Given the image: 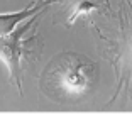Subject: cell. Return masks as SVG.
I'll list each match as a JSON object with an SVG mask.
<instances>
[{
    "label": "cell",
    "mask_w": 132,
    "mask_h": 115,
    "mask_svg": "<svg viewBox=\"0 0 132 115\" xmlns=\"http://www.w3.org/2000/svg\"><path fill=\"white\" fill-rule=\"evenodd\" d=\"M98 64L88 56L63 53L53 58L44 71L47 90L58 98H81L95 88Z\"/></svg>",
    "instance_id": "obj_1"
},
{
    "label": "cell",
    "mask_w": 132,
    "mask_h": 115,
    "mask_svg": "<svg viewBox=\"0 0 132 115\" xmlns=\"http://www.w3.org/2000/svg\"><path fill=\"white\" fill-rule=\"evenodd\" d=\"M43 15V10L37 12L36 15L31 17V20L24 24L20 27H15L12 32L5 36H0V61L5 63V66L9 68V73H10V80L14 81L19 92L22 93V56L24 51H26V44H31V39L24 41V34L32 27V22L37 20L39 17Z\"/></svg>",
    "instance_id": "obj_2"
},
{
    "label": "cell",
    "mask_w": 132,
    "mask_h": 115,
    "mask_svg": "<svg viewBox=\"0 0 132 115\" xmlns=\"http://www.w3.org/2000/svg\"><path fill=\"white\" fill-rule=\"evenodd\" d=\"M113 63H115V69L119 75L117 90L112 96V102H115L122 88H132V26L129 31H125Z\"/></svg>",
    "instance_id": "obj_3"
},
{
    "label": "cell",
    "mask_w": 132,
    "mask_h": 115,
    "mask_svg": "<svg viewBox=\"0 0 132 115\" xmlns=\"http://www.w3.org/2000/svg\"><path fill=\"white\" fill-rule=\"evenodd\" d=\"M56 2H61V0H36V2L29 4L27 7H24L22 10L0 14V36H5L9 32H12L20 22H24L26 19H31L37 12L44 10L47 5H53Z\"/></svg>",
    "instance_id": "obj_4"
},
{
    "label": "cell",
    "mask_w": 132,
    "mask_h": 115,
    "mask_svg": "<svg viewBox=\"0 0 132 115\" xmlns=\"http://www.w3.org/2000/svg\"><path fill=\"white\" fill-rule=\"evenodd\" d=\"M100 10V4L97 0H71L70 2V14H68V20L66 26L75 24V20L81 15H90L93 12Z\"/></svg>",
    "instance_id": "obj_5"
},
{
    "label": "cell",
    "mask_w": 132,
    "mask_h": 115,
    "mask_svg": "<svg viewBox=\"0 0 132 115\" xmlns=\"http://www.w3.org/2000/svg\"><path fill=\"white\" fill-rule=\"evenodd\" d=\"M105 7H109V9H110V0H105Z\"/></svg>",
    "instance_id": "obj_6"
}]
</instances>
